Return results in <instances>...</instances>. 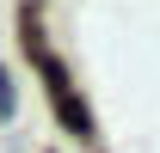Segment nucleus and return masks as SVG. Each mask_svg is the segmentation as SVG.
<instances>
[{
    "label": "nucleus",
    "mask_w": 160,
    "mask_h": 153,
    "mask_svg": "<svg viewBox=\"0 0 160 153\" xmlns=\"http://www.w3.org/2000/svg\"><path fill=\"white\" fill-rule=\"evenodd\" d=\"M19 110V98H12V80H6V67H0V123Z\"/></svg>",
    "instance_id": "obj_1"
}]
</instances>
